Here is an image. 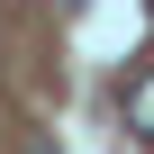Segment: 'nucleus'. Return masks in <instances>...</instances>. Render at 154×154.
<instances>
[{"instance_id": "nucleus-1", "label": "nucleus", "mask_w": 154, "mask_h": 154, "mask_svg": "<svg viewBox=\"0 0 154 154\" xmlns=\"http://www.w3.org/2000/svg\"><path fill=\"white\" fill-rule=\"evenodd\" d=\"M127 127H136V136H154V72L127 91Z\"/></svg>"}]
</instances>
